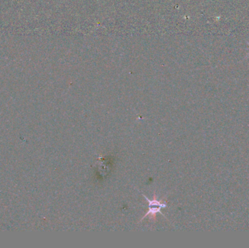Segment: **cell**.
Listing matches in <instances>:
<instances>
[{
  "instance_id": "obj_1",
  "label": "cell",
  "mask_w": 249,
  "mask_h": 248,
  "mask_svg": "<svg viewBox=\"0 0 249 248\" xmlns=\"http://www.w3.org/2000/svg\"><path fill=\"white\" fill-rule=\"evenodd\" d=\"M143 198L146 199V201H147L148 204H149V211H147L146 215L141 219L140 221H143L144 218H146L148 215H150L152 218H155L156 214H158V213H160L161 215H163L165 218H166L165 215H164L163 214H162V212H161V209H162V208H166V202L158 200V199H157L156 197H155V198H154L152 200H150V199H148L145 195H143Z\"/></svg>"
}]
</instances>
